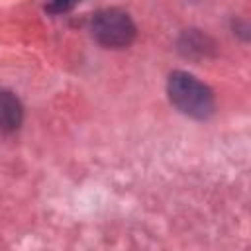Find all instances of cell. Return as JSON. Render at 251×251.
Instances as JSON below:
<instances>
[{"label":"cell","mask_w":251,"mask_h":251,"mask_svg":"<svg viewBox=\"0 0 251 251\" xmlns=\"http://www.w3.org/2000/svg\"><path fill=\"white\" fill-rule=\"evenodd\" d=\"M92 35L104 47L122 49L135 39V25L126 12L108 8L92 18Z\"/></svg>","instance_id":"cell-2"},{"label":"cell","mask_w":251,"mask_h":251,"mask_svg":"<svg viewBox=\"0 0 251 251\" xmlns=\"http://www.w3.org/2000/svg\"><path fill=\"white\" fill-rule=\"evenodd\" d=\"M22 118H24V110L20 100L8 90H0V131L2 133L16 131L22 124Z\"/></svg>","instance_id":"cell-3"},{"label":"cell","mask_w":251,"mask_h":251,"mask_svg":"<svg viewBox=\"0 0 251 251\" xmlns=\"http://www.w3.org/2000/svg\"><path fill=\"white\" fill-rule=\"evenodd\" d=\"M167 90L171 102L190 118L202 120L208 118L214 110V96L210 88L184 71H176L169 76Z\"/></svg>","instance_id":"cell-1"}]
</instances>
